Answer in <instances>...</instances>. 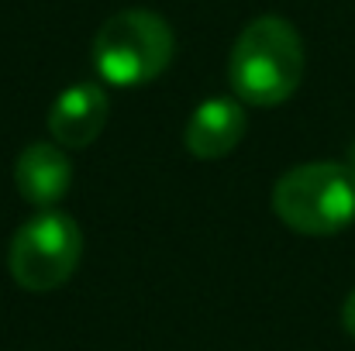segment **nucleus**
<instances>
[{
  "label": "nucleus",
  "mask_w": 355,
  "mask_h": 351,
  "mask_svg": "<svg viewBox=\"0 0 355 351\" xmlns=\"http://www.w3.org/2000/svg\"><path fill=\"white\" fill-rule=\"evenodd\" d=\"M176 52V35L166 17L145 7H128L107 17L94 38V69L111 87H141L159 80Z\"/></svg>",
  "instance_id": "nucleus-2"
},
{
  "label": "nucleus",
  "mask_w": 355,
  "mask_h": 351,
  "mask_svg": "<svg viewBox=\"0 0 355 351\" xmlns=\"http://www.w3.org/2000/svg\"><path fill=\"white\" fill-rule=\"evenodd\" d=\"M272 214L297 234L324 237L355 221V169L342 162H307L272 186Z\"/></svg>",
  "instance_id": "nucleus-3"
},
{
  "label": "nucleus",
  "mask_w": 355,
  "mask_h": 351,
  "mask_svg": "<svg viewBox=\"0 0 355 351\" xmlns=\"http://www.w3.org/2000/svg\"><path fill=\"white\" fill-rule=\"evenodd\" d=\"M83 258V231L62 210H42L28 217L10 237L7 269L28 293H49L69 282Z\"/></svg>",
  "instance_id": "nucleus-4"
},
{
  "label": "nucleus",
  "mask_w": 355,
  "mask_h": 351,
  "mask_svg": "<svg viewBox=\"0 0 355 351\" xmlns=\"http://www.w3.org/2000/svg\"><path fill=\"white\" fill-rule=\"evenodd\" d=\"M248 114L238 97H207L187 120V152L200 162L225 159L238 141L245 138Z\"/></svg>",
  "instance_id": "nucleus-6"
},
{
  "label": "nucleus",
  "mask_w": 355,
  "mask_h": 351,
  "mask_svg": "<svg viewBox=\"0 0 355 351\" xmlns=\"http://www.w3.org/2000/svg\"><path fill=\"white\" fill-rule=\"evenodd\" d=\"M14 186H17L21 200H28L42 210L59 204L73 186V165H69L62 145L31 141L28 148H21V155L14 162Z\"/></svg>",
  "instance_id": "nucleus-7"
},
{
  "label": "nucleus",
  "mask_w": 355,
  "mask_h": 351,
  "mask_svg": "<svg viewBox=\"0 0 355 351\" xmlns=\"http://www.w3.org/2000/svg\"><path fill=\"white\" fill-rule=\"evenodd\" d=\"M342 324H345V331L355 338V289L345 296V307H342Z\"/></svg>",
  "instance_id": "nucleus-8"
},
{
  "label": "nucleus",
  "mask_w": 355,
  "mask_h": 351,
  "mask_svg": "<svg viewBox=\"0 0 355 351\" xmlns=\"http://www.w3.org/2000/svg\"><path fill=\"white\" fill-rule=\"evenodd\" d=\"M307 69L300 31L279 17L262 14L241 28L228 55V80L241 104L279 107L286 104Z\"/></svg>",
  "instance_id": "nucleus-1"
},
{
  "label": "nucleus",
  "mask_w": 355,
  "mask_h": 351,
  "mask_svg": "<svg viewBox=\"0 0 355 351\" xmlns=\"http://www.w3.org/2000/svg\"><path fill=\"white\" fill-rule=\"evenodd\" d=\"M352 159H355V148H352ZM352 169H355V162H352Z\"/></svg>",
  "instance_id": "nucleus-9"
},
{
  "label": "nucleus",
  "mask_w": 355,
  "mask_h": 351,
  "mask_svg": "<svg viewBox=\"0 0 355 351\" xmlns=\"http://www.w3.org/2000/svg\"><path fill=\"white\" fill-rule=\"evenodd\" d=\"M111 117L107 90L97 83H76L62 90L49 111V134L62 148H87L101 138Z\"/></svg>",
  "instance_id": "nucleus-5"
}]
</instances>
